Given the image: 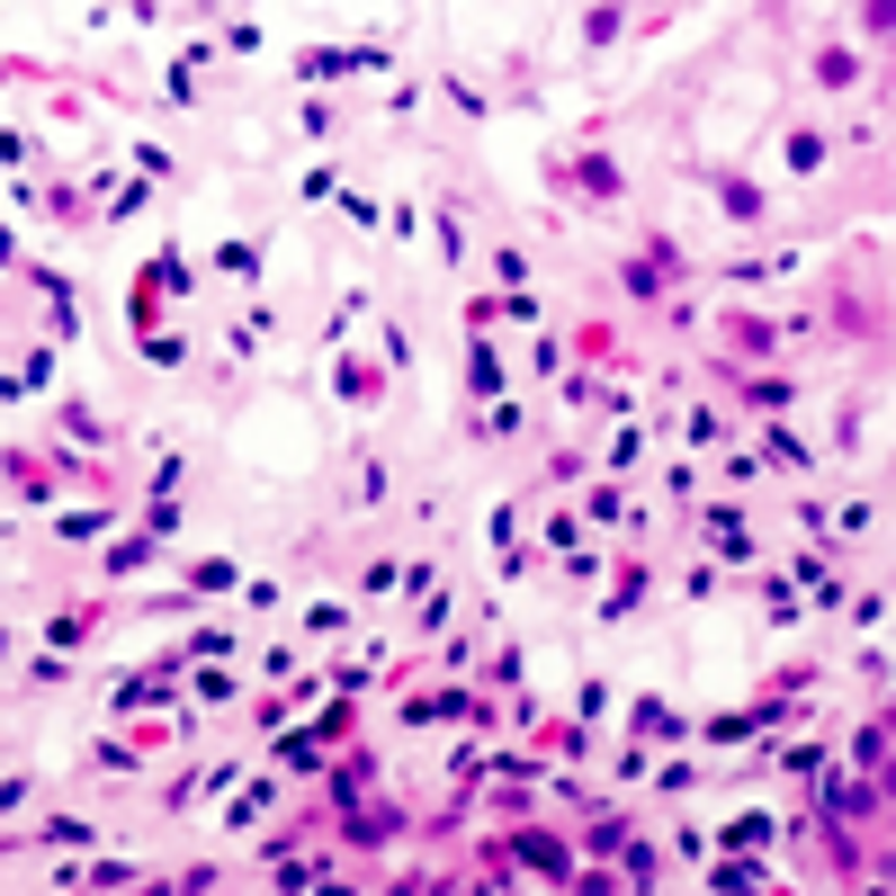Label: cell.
<instances>
[{
  "instance_id": "obj_1",
  "label": "cell",
  "mask_w": 896,
  "mask_h": 896,
  "mask_svg": "<svg viewBox=\"0 0 896 896\" xmlns=\"http://www.w3.org/2000/svg\"><path fill=\"white\" fill-rule=\"evenodd\" d=\"M573 179H583V189H592V198H619V171H609V162H583V171H573Z\"/></svg>"
}]
</instances>
